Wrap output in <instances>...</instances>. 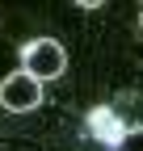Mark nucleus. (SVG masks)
Here are the masks:
<instances>
[{"instance_id": "f257e3e1", "label": "nucleus", "mask_w": 143, "mask_h": 151, "mask_svg": "<svg viewBox=\"0 0 143 151\" xmlns=\"http://www.w3.org/2000/svg\"><path fill=\"white\" fill-rule=\"evenodd\" d=\"M63 67H67V50H63V42H55V38H34V42L21 46V71L34 76L38 84L59 80Z\"/></svg>"}, {"instance_id": "f03ea898", "label": "nucleus", "mask_w": 143, "mask_h": 151, "mask_svg": "<svg viewBox=\"0 0 143 151\" xmlns=\"http://www.w3.org/2000/svg\"><path fill=\"white\" fill-rule=\"evenodd\" d=\"M0 105H4L9 113L38 109V105H42V84L34 80V76H25V71H13V76L0 80Z\"/></svg>"}, {"instance_id": "7ed1b4c3", "label": "nucleus", "mask_w": 143, "mask_h": 151, "mask_svg": "<svg viewBox=\"0 0 143 151\" xmlns=\"http://www.w3.org/2000/svg\"><path fill=\"white\" fill-rule=\"evenodd\" d=\"M139 29H143V13H139Z\"/></svg>"}]
</instances>
